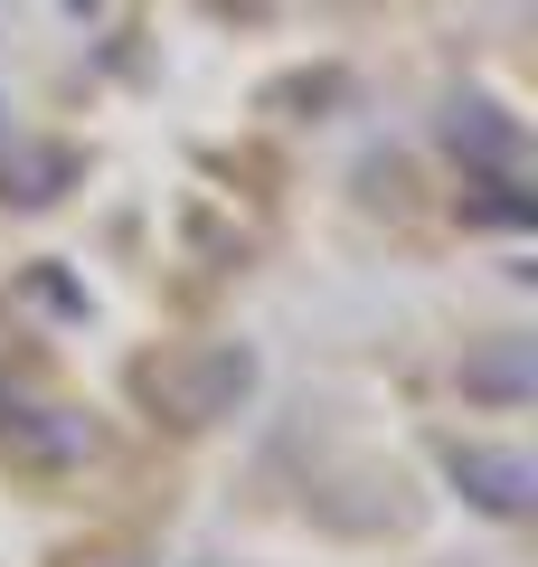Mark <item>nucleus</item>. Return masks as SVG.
I'll use <instances>...</instances> for the list:
<instances>
[{
    "instance_id": "obj_1",
    "label": "nucleus",
    "mask_w": 538,
    "mask_h": 567,
    "mask_svg": "<svg viewBox=\"0 0 538 567\" xmlns=\"http://www.w3.org/2000/svg\"><path fill=\"white\" fill-rule=\"evenodd\" d=\"M454 483L473 492L482 511H529V473L510 454H454Z\"/></svg>"
}]
</instances>
